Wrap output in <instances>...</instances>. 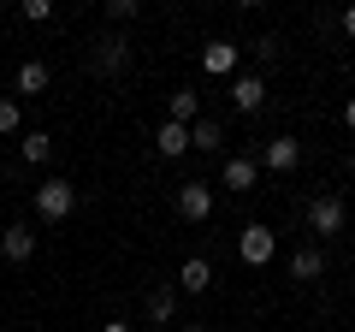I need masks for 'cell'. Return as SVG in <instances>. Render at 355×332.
Masks as SVG:
<instances>
[{
	"label": "cell",
	"instance_id": "cell-1",
	"mask_svg": "<svg viewBox=\"0 0 355 332\" xmlns=\"http://www.w3.org/2000/svg\"><path fill=\"white\" fill-rule=\"evenodd\" d=\"M77 214V184L71 179H42L36 184V219H48V226H60V219Z\"/></svg>",
	"mask_w": 355,
	"mask_h": 332
},
{
	"label": "cell",
	"instance_id": "cell-2",
	"mask_svg": "<svg viewBox=\"0 0 355 332\" xmlns=\"http://www.w3.org/2000/svg\"><path fill=\"white\" fill-rule=\"evenodd\" d=\"M343 226H349V208H343V196L320 190L314 202H308V231H314V238H338Z\"/></svg>",
	"mask_w": 355,
	"mask_h": 332
},
{
	"label": "cell",
	"instance_id": "cell-3",
	"mask_svg": "<svg viewBox=\"0 0 355 332\" xmlns=\"http://www.w3.org/2000/svg\"><path fill=\"white\" fill-rule=\"evenodd\" d=\"M172 208H178V219H184V226H202V219L214 214V184L184 179V184H178V196H172Z\"/></svg>",
	"mask_w": 355,
	"mask_h": 332
},
{
	"label": "cell",
	"instance_id": "cell-4",
	"mask_svg": "<svg viewBox=\"0 0 355 332\" xmlns=\"http://www.w3.org/2000/svg\"><path fill=\"white\" fill-rule=\"evenodd\" d=\"M272 249H279V238H272L266 219H249V226L237 231V256L249 261V267H272Z\"/></svg>",
	"mask_w": 355,
	"mask_h": 332
},
{
	"label": "cell",
	"instance_id": "cell-5",
	"mask_svg": "<svg viewBox=\"0 0 355 332\" xmlns=\"http://www.w3.org/2000/svg\"><path fill=\"white\" fill-rule=\"evenodd\" d=\"M237 60H243V48H237L231 36L202 42V72H207V77H237Z\"/></svg>",
	"mask_w": 355,
	"mask_h": 332
},
{
	"label": "cell",
	"instance_id": "cell-6",
	"mask_svg": "<svg viewBox=\"0 0 355 332\" xmlns=\"http://www.w3.org/2000/svg\"><path fill=\"white\" fill-rule=\"evenodd\" d=\"M231 107L237 113H261L266 107V72H237L231 77Z\"/></svg>",
	"mask_w": 355,
	"mask_h": 332
},
{
	"label": "cell",
	"instance_id": "cell-7",
	"mask_svg": "<svg viewBox=\"0 0 355 332\" xmlns=\"http://www.w3.org/2000/svg\"><path fill=\"white\" fill-rule=\"evenodd\" d=\"M254 179H261V160H249V154H225V166H219V184H225L231 196H249Z\"/></svg>",
	"mask_w": 355,
	"mask_h": 332
},
{
	"label": "cell",
	"instance_id": "cell-8",
	"mask_svg": "<svg viewBox=\"0 0 355 332\" xmlns=\"http://www.w3.org/2000/svg\"><path fill=\"white\" fill-rule=\"evenodd\" d=\"M296 166H302V142H296V137L261 142V172H296Z\"/></svg>",
	"mask_w": 355,
	"mask_h": 332
},
{
	"label": "cell",
	"instance_id": "cell-9",
	"mask_svg": "<svg viewBox=\"0 0 355 332\" xmlns=\"http://www.w3.org/2000/svg\"><path fill=\"white\" fill-rule=\"evenodd\" d=\"M0 256H6V261H18V267H24V261L36 256V226H30V219H12V226L0 231Z\"/></svg>",
	"mask_w": 355,
	"mask_h": 332
},
{
	"label": "cell",
	"instance_id": "cell-10",
	"mask_svg": "<svg viewBox=\"0 0 355 332\" xmlns=\"http://www.w3.org/2000/svg\"><path fill=\"white\" fill-rule=\"evenodd\" d=\"M178 297H202L207 285H214V261L207 256H190V261H178Z\"/></svg>",
	"mask_w": 355,
	"mask_h": 332
},
{
	"label": "cell",
	"instance_id": "cell-11",
	"mask_svg": "<svg viewBox=\"0 0 355 332\" xmlns=\"http://www.w3.org/2000/svg\"><path fill=\"white\" fill-rule=\"evenodd\" d=\"M291 279H296V285L326 279V249H320V243H302V249L291 256Z\"/></svg>",
	"mask_w": 355,
	"mask_h": 332
},
{
	"label": "cell",
	"instance_id": "cell-12",
	"mask_svg": "<svg viewBox=\"0 0 355 332\" xmlns=\"http://www.w3.org/2000/svg\"><path fill=\"white\" fill-rule=\"evenodd\" d=\"M166 119H172V125H196V119H202V95H196L190 83H178V90L166 95Z\"/></svg>",
	"mask_w": 355,
	"mask_h": 332
},
{
	"label": "cell",
	"instance_id": "cell-13",
	"mask_svg": "<svg viewBox=\"0 0 355 332\" xmlns=\"http://www.w3.org/2000/svg\"><path fill=\"white\" fill-rule=\"evenodd\" d=\"M154 154H166V160H184V154H190V125H172V119H166V125L154 131Z\"/></svg>",
	"mask_w": 355,
	"mask_h": 332
},
{
	"label": "cell",
	"instance_id": "cell-14",
	"mask_svg": "<svg viewBox=\"0 0 355 332\" xmlns=\"http://www.w3.org/2000/svg\"><path fill=\"white\" fill-rule=\"evenodd\" d=\"M125 65H130V42L125 36H101V48H95V72L113 77V72H125Z\"/></svg>",
	"mask_w": 355,
	"mask_h": 332
},
{
	"label": "cell",
	"instance_id": "cell-15",
	"mask_svg": "<svg viewBox=\"0 0 355 332\" xmlns=\"http://www.w3.org/2000/svg\"><path fill=\"white\" fill-rule=\"evenodd\" d=\"M142 308H148V320H154V326H172V320H178V285H154Z\"/></svg>",
	"mask_w": 355,
	"mask_h": 332
},
{
	"label": "cell",
	"instance_id": "cell-16",
	"mask_svg": "<svg viewBox=\"0 0 355 332\" xmlns=\"http://www.w3.org/2000/svg\"><path fill=\"white\" fill-rule=\"evenodd\" d=\"M48 83H53V72H48L42 60H24V65L12 72V90H18V95H42Z\"/></svg>",
	"mask_w": 355,
	"mask_h": 332
},
{
	"label": "cell",
	"instance_id": "cell-17",
	"mask_svg": "<svg viewBox=\"0 0 355 332\" xmlns=\"http://www.w3.org/2000/svg\"><path fill=\"white\" fill-rule=\"evenodd\" d=\"M18 160H24V166H48V160H53V137H48V131H24Z\"/></svg>",
	"mask_w": 355,
	"mask_h": 332
},
{
	"label": "cell",
	"instance_id": "cell-18",
	"mask_svg": "<svg viewBox=\"0 0 355 332\" xmlns=\"http://www.w3.org/2000/svg\"><path fill=\"white\" fill-rule=\"evenodd\" d=\"M190 149H202V154H219V149H225V131H219V119H196V125H190Z\"/></svg>",
	"mask_w": 355,
	"mask_h": 332
},
{
	"label": "cell",
	"instance_id": "cell-19",
	"mask_svg": "<svg viewBox=\"0 0 355 332\" xmlns=\"http://www.w3.org/2000/svg\"><path fill=\"white\" fill-rule=\"evenodd\" d=\"M24 131V107H18V95H6L0 101V137H18Z\"/></svg>",
	"mask_w": 355,
	"mask_h": 332
},
{
	"label": "cell",
	"instance_id": "cell-20",
	"mask_svg": "<svg viewBox=\"0 0 355 332\" xmlns=\"http://www.w3.org/2000/svg\"><path fill=\"white\" fill-rule=\"evenodd\" d=\"M137 18H142V0H107V24H137Z\"/></svg>",
	"mask_w": 355,
	"mask_h": 332
},
{
	"label": "cell",
	"instance_id": "cell-21",
	"mask_svg": "<svg viewBox=\"0 0 355 332\" xmlns=\"http://www.w3.org/2000/svg\"><path fill=\"white\" fill-rule=\"evenodd\" d=\"M18 18H24V24H48V18H53V0H24Z\"/></svg>",
	"mask_w": 355,
	"mask_h": 332
},
{
	"label": "cell",
	"instance_id": "cell-22",
	"mask_svg": "<svg viewBox=\"0 0 355 332\" xmlns=\"http://www.w3.org/2000/svg\"><path fill=\"white\" fill-rule=\"evenodd\" d=\"M343 36L355 42V6H343Z\"/></svg>",
	"mask_w": 355,
	"mask_h": 332
},
{
	"label": "cell",
	"instance_id": "cell-23",
	"mask_svg": "<svg viewBox=\"0 0 355 332\" xmlns=\"http://www.w3.org/2000/svg\"><path fill=\"white\" fill-rule=\"evenodd\" d=\"M101 332H130V320H101Z\"/></svg>",
	"mask_w": 355,
	"mask_h": 332
},
{
	"label": "cell",
	"instance_id": "cell-24",
	"mask_svg": "<svg viewBox=\"0 0 355 332\" xmlns=\"http://www.w3.org/2000/svg\"><path fill=\"white\" fill-rule=\"evenodd\" d=\"M343 125L355 131V95H349V101H343Z\"/></svg>",
	"mask_w": 355,
	"mask_h": 332
},
{
	"label": "cell",
	"instance_id": "cell-25",
	"mask_svg": "<svg viewBox=\"0 0 355 332\" xmlns=\"http://www.w3.org/2000/svg\"><path fill=\"white\" fill-rule=\"evenodd\" d=\"M349 172H355V154H349Z\"/></svg>",
	"mask_w": 355,
	"mask_h": 332
},
{
	"label": "cell",
	"instance_id": "cell-26",
	"mask_svg": "<svg viewBox=\"0 0 355 332\" xmlns=\"http://www.w3.org/2000/svg\"><path fill=\"white\" fill-rule=\"evenodd\" d=\"M184 332H202V326H184Z\"/></svg>",
	"mask_w": 355,
	"mask_h": 332
},
{
	"label": "cell",
	"instance_id": "cell-27",
	"mask_svg": "<svg viewBox=\"0 0 355 332\" xmlns=\"http://www.w3.org/2000/svg\"><path fill=\"white\" fill-rule=\"evenodd\" d=\"M225 332H237V326H225Z\"/></svg>",
	"mask_w": 355,
	"mask_h": 332
}]
</instances>
